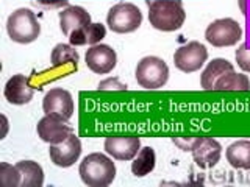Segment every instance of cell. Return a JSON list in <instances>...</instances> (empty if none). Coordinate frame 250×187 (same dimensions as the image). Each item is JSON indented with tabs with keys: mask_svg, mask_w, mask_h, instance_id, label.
Returning a JSON list of instances; mask_svg holds the SVG:
<instances>
[{
	"mask_svg": "<svg viewBox=\"0 0 250 187\" xmlns=\"http://www.w3.org/2000/svg\"><path fill=\"white\" fill-rule=\"evenodd\" d=\"M2 120H3V134H2V139H5L6 131H8V119H6L5 115H2Z\"/></svg>",
	"mask_w": 250,
	"mask_h": 187,
	"instance_id": "27",
	"label": "cell"
},
{
	"mask_svg": "<svg viewBox=\"0 0 250 187\" xmlns=\"http://www.w3.org/2000/svg\"><path fill=\"white\" fill-rule=\"evenodd\" d=\"M208 59L207 47L199 41H191L178 47L174 53V64L178 70L185 74L197 72Z\"/></svg>",
	"mask_w": 250,
	"mask_h": 187,
	"instance_id": "7",
	"label": "cell"
},
{
	"mask_svg": "<svg viewBox=\"0 0 250 187\" xmlns=\"http://www.w3.org/2000/svg\"><path fill=\"white\" fill-rule=\"evenodd\" d=\"M216 91H250V80L244 74L229 72L222 75L214 84Z\"/></svg>",
	"mask_w": 250,
	"mask_h": 187,
	"instance_id": "21",
	"label": "cell"
},
{
	"mask_svg": "<svg viewBox=\"0 0 250 187\" xmlns=\"http://www.w3.org/2000/svg\"><path fill=\"white\" fill-rule=\"evenodd\" d=\"M242 33V27L236 20L224 18L209 23L205 30V39L213 47H231L241 41Z\"/></svg>",
	"mask_w": 250,
	"mask_h": 187,
	"instance_id": "6",
	"label": "cell"
},
{
	"mask_svg": "<svg viewBox=\"0 0 250 187\" xmlns=\"http://www.w3.org/2000/svg\"><path fill=\"white\" fill-rule=\"evenodd\" d=\"M148 22L158 31H177L183 27L186 13L182 0H146Z\"/></svg>",
	"mask_w": 250,
	"mask_h": 187,
	"instance_id": "1",
	"label": "cell"
},
{
	"mask_svg": "<svg viewBox=\"0 0 250 187\" xmlns=\"http://www.w3.org/2000/svg\"><path fill=\"white\" fill-rule=\"evenodd\" d=\"M78 59V52L75 50L74 45L70 44H57L53 47V50L50 53V62H52V67L53 69H60V67H64L67 64H72L77 66Z\"/></svg>",
	"mask_w": 250,
	"mask_h": 187,
	"instance_id": "20",
	"label": "cell"
},
{
	"mask_svg": "<svg viewBox=\"0 0 250 187\" xmlns=\"http://www.w3.org/2000/svg\"><path fill=\"white\" fill-rule=\"evenodd\" d=\"M99 91H106V89H117V91H127V84L119 81V78H106V80L99 83Z\"/></svg>",
	"mask_w": 250,
	"mask_h": 187,
	"instance_id": "26",
	"label": "cell"
},
{
	"mask_svg": "<svg viewBox=\"0 0 250 187\" xmlns=\"http://www.w3.org/2000/svg\"><path fill=\"white\" fill-rule=\"evenodd\" d=\"M192 159L200 168H213L221 159L222 145L213 137H203L202 142L191 151Z\"/></svg>",
	"mask_w": 250,
	"mask_h": 187,
	"instance_id": "15",
	"label": "cell"
},
{
	"mask_svg": "<svg viewBox=\"0 0 250 187\" xmlns=\"http://www.w3.org/2000/svg\"><path fill=\"white\" fill-rule=\"evenodd\" d=\"M49 156L53 166L60 168H69L80 159L82 156V140L75 132H72L64 142L50 145Z\"/></svg>",
	"mask_w": 250,
	"mask_h": 187,
	"instance_id": "11",
	"label": "cell"
},
{
	"mask_svg": "<svg viewBox=\"0 0 250 187\" xmlns=\"http://www.w3.org/2000/svg\"><path fill=\"white\" fill-rule=\"evenodd\" d=\"M58 18H60V28L62 31V35H66L67 37L72 31L84 28L89 23H92L91 14L83 6L78 5H69L58 14Z\"/></svg>",
	"mask_w": 250,
	"mask_h": 187,
	"instance_id": "14",
	"label": "cell"
},
{
	"mask_svg": "<svg viewBox=\"0 0 250 187\" xmlns=\"http://www.w3.org/2000/svg\"><path fill=\"white\" fill-rule=\"evenodd\" d=\"M234 58H236V62L241 67V70L250 72V45L249 44L239 45L236 53H234Z\"/></svg>",
	"mask_w": 250,
	"mask_h": 187,
	"instance_id": "24",
	"label": "cell"
},
{
	"mask_svg": "<svg viewBox=\"0 0 250 187\" xmlns=\"http://www.w3.org/2000/svg\"><path fill=\"white\" fill-rule=\"evenodd\" d=\"M36 132H38V137L41 139L42 142L49 145H57V144L64 142V140L74 132V128L70 127V125H67V120L61 119V117L45 114L42 119L38 122Z\"/></svg>",
	"mask_w": 250,
	"mask_h": 187,
	"instance_id": "8",
	"label": "cell"
},
{
	"mask_svg": "<svg viewBox=\"0 0 250 187\" xmlns=\"http://www.w3.org/2000/svg\"><path fill=\"white\" fill-rule=\"evenodd\" d=\"M42 111L44 114L57 115L64 120H69L75 111L72 94L61 88L50 89L42 98Z\"/></svg>",
	"mask_w": 250,
	"mask_h": 187,
	"instance_id": "10",
	"label": "cell"
},
{
	"mask_svg": "<svg viewBox=\"0 0 250 187\" xmlns=\"http://www.w3.org/2000/svg\"><path fill=\"white\" fill-rule=\"evenodd\" d=\"M22 176L16 166L8 162H0V186L3 187H21Z\"/></svg>",
	"mask_w": 250,
	"mask_h": 187,
	"instance_id": "22",
	"label": "cell"
},
{
	"mask_svg": "<svg viewBox=\"0 0 250 187\" xmlns=\"http://www.w3.org/2000/svg\"><path fill=\"white\" fill-rule=\"evenodd\" d=\"M19 168L22 183L21 187H42L44 186V170L35 161H19L16 164Z\"/></svg>",
	"mask_w": 250,
	"mask_h": 187,
	"instance_id": "18",
	"label": "cell"
},
{
	"mask_svg": "<svg viewBox=\"0 0 250 187\" xmlns=\"http://www.w3.org/2000/svg\"><path fill=\"white\" fill-rule=\"evenodd\" d=\"M3 95L10 105L22 106V105H28L33 100L35 89L30 86V81L25 75L16 74L5 83Z\"/></svg>",
	"mask_w": 250,
	"mask_h": 187,
	"instance_id": "13",
	"label": "cell"
},
{
	"mask_svg": "<svg viewBox=\"0 0 250 187\" xmlns=\"http://www.w3.org/2000/svg\"><path fill=\"white\" fill-rule=\"evenodd\" d=\"M241 10H242V13H246V6H244V0H241Z\"/></svg>",
	"mask_w": 250,
	"mask_h": 187,
	"instance_id": "28",
	"label": "cell"
},
{
	"mask_svg": "<svg viewBox=\"0 0 250 187\" xmlns=\"http://www.w3.org/2000/svg\"><path fill=\"white\" fill-rule=\"evenodd\" d=\"M156 166V154L152 147H143L131 162V173L136 178L147 176L152 173Z\"/></svg>",
	"mask_w": 250,
	"mask_h": 187,
	"instance_id": "19",
	"label": "cell"
},
{
	"mask_svg": "<svg viewBox=\"0 0 250 187\" xmlns=\"http://www.w3.org/2000/svg\"><path fill=\"white\" fill-rule=\"evenodd\" d=\"M83 184L89 187H106L116 178V164L109 158V154L91 153L80 162L78 167Z\"/></svg>",
	"mask_w": 250,
	"mask_h": 187,
	"instance_id": "2",
	"label": "cell"
},
{
	"mask_svg": "<svg viewBox=\"0 0 250 187\" xmlns=\"http://www.w3.org/2000/svg\"><path fill=\"white\" fill-rule=\"evenodd\" d=\"M203 137H174L172 142H174L180 150L183 151H192L195 147L202 142Z\"/></svg>",
	"mask_w": 250,
	"mask_h": 187,
	"instance_id": "25",
	"label": "cell"
},
{
	"mask_svg": "<svg viewBox=\"0 0 250 187\" xmlns=\"http://www.w3.org/2000/svg\"><path fill=\"white\" fill-rule=\"evenodd\" d=\"M135 78L144 89H160L169 80V67L158 56H144L135 69Z\"/></svg>",
	"mask_w": 250,
	"mask_h": 187,
	"instance_id": "5",
	"label": "cell"
},
{
	"mask_svg": "<svg viewBox=\"0 0 250 187\" xmlns=\"http://www.w3.org/2000/svg\"><path fill=\"white\" fill-rule=\"evenodd\" d=\"M6 33L16 44H31L41 35V23L28 8H18L6 19Z\"/></svg>",
	"mask_w": 250,
	"mask_h": 187,
	"instance_id": "3",
	"label": "cell"
},
{
	"mask_svg": "<svg viewBox=\"0 0 250 187\" xmlns=\"http://www.w3.org/2000/svg\"><path fill=\"white\" fill-rule=\"evenodd\" d=\"M233 70H234V66L229 59L214 58L211 62H208V66L205 69H203V72L200 75V86L205 91L214 89V84L219 78L229 72H233Z\"/></svg>",
	"mask_w": 250,
	"mask_h": 187,
	"instance_id": "16",
	"label": "cell"
},
{
	"mask_svg": "<svg viewBox=\"0 0 250 187\" xmlns=\"http://www.w3.org/2000/svg\"><path fill=\"white\" fill-rule=\"evenodd\" d=\"M86 66L97 75H108L117 66V53L113 47L106 44L91 45L84 55Z\"/></svg>",
	"mask_w": 250,
	"mask_h": 187,
	"instance_id": "9",
	"label": "cell"
},
{
	"mask_svg": "<svg viewBox=\"0 0 250 187\" xmlns=\"http://www.w3.org/2000/svg\"><path fill=\"white\" fill-rule=\"evenodd\" d=\"M84 33H86V41L89 45H96L100 44L102 39H105L106 36V27L104 23H96L92 22L88 27H84Z\"/></svg>",
	"mask_w": 250,
	"mask_h": 187,
	"instance_id": "23",
	"label": "cell"
},
{
	"mask_svg": "<svg viewBox=\"0 0 250 187\" xmlns=\"http://www.w3.org/2000/svg\"><path fill=\"white\" fill-rule=\"evenodd\" d=\"M143 23V13L135 3L121 2L109 8L106 14L108 28L119 35H127L136 31Z\"/></svg>",
	"mask_w": 250,
	"mask_h": 187,
	"instance_id": "4",
	"label": "cell"
},
{
	"mask_svg": "<svg viewBox=\"0 0 250 187\" xmlns=\"http://www.w3.org/2000/svg\"><path fill=\"white\" fill-rule=\"evenodd\" d=\"M104 150L117 161H133L141 150V139L135 136H111L105 139Z\"/></svg>",
	"mask_w": 250,
	"mask_h": 187,
	"instance_id": "12",
	"label": "cell"
},
{
	"mask_svg": "<svg viewBox=\"0 0 250 187\" xmlns=\"http://www.w3.org/2000/svg\"><path fill=\"white\" fill-rule=\"evenodd\" d=\"M227 161L233 168L250 170V140H236L225 150Z\"/></svg>",
	"mask_w": 250,
	"mask_h": 187,
	"instance_id": "17",
	"label": "cell"
}]
</instances>
